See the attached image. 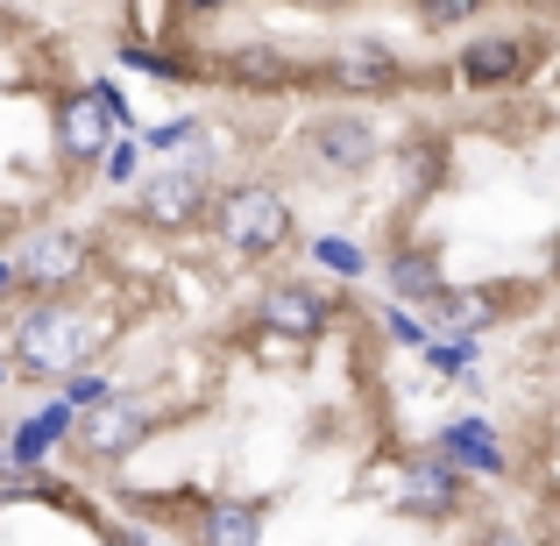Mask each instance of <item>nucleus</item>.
<instances>
[{"label":"nucleus","instance_id":"0eeeda50","mask_svg":"<svg viewBox=\"0 0 560 546\" xmlns=\"http://www.w3.org/2000/svg\"><path fill=\"white\" fill-rule=\"evenodd\" d=\"M136 213L150 220V228H191V220L206 213V178H191V171H156V178L136 191Z\"/></svg>","mask_w":560,"mask_h":546},{"label":"nucleus","instance_id":"20e7f679","mask_svg":"<svg viewBox=\"0 0 560 546\" xmlns=\"http://www.w3.org/2000/svg\"><path fill=\"white\" fill-rule=\"evenodd\" d=\"M142 440H150V411H142L136 397H121V391H114L107 405L79 411V448L93 454V462H128Z\"/></svg>","mask_w":560,"mask_h":546},{"label":"nucleus","instance_id":"f03ea898","mask_svg":"<svg viewBox=\"0 0 560 546\" xmlns=\"http://www.w3.org/2000/svg\"><path fill=\"white\" fill-rule=\"evenodd\" d=\"M213 228L220 242L234 248V256H270V248H284L291 234V206L277 185H234L213 199Z\"/></svg>","mask_w":560,"mask_h":546},{"label":"nucleus","instance_id":"dca6fc26","mask_svg":"<svg viewBox=\"0 0 560 546\" xmlns=\"http://www.w3.org/2000/svg\"><path fill=\"white\" fill-rule=\"evenodd\" d=\"M107 397H114V383H107V376H93V369L65 383V405H71V411H93V405H107Z\"/></svg>","mask_w":560,"mask_h":546},{"label":"nucleus","instance_id":"a211bd4d","mask_svg":"<svg viewBox=\"0 0 560 546\" xmlns=\"http://www.w3.org/2000/svg\"><path fill=\"white\" fill-rule=\"evenodd\" d=\"M319 263H327V270H341V277H362V248L341 242V234H327V242H319Z\"/></svg>","mask_w":560,"mask_h":546},{"label":"nucleus","instance_id":"423d86ee","mask_svg":"<svg viewBox=\"0 0 560 546\" xmlns=\"http://www.w3.org/2000/svg\"><path fill=\"white\" fill-rule=\"evenodd\" d=\"M454 504H462V468L454 462L411 454V462L397 468V511H411V519H447Z\"/></svg>","mask_w":560,"mask_h":546},{"label":"nucleus","instance_id":"f3484780","mask_svg":"<svg viewBox=\"0 0 560 546\" xmlns=\"http://www.w3.org/2000/svg\"><path fill=\"white\" fill-rule=\"evenodd\" d=\"M234 71H242V79H291V65H284L277 50H262V43H256V50H242V57H234Z\"/></svg>","mask_w":560,"mask_h":546},{"label":"nucleus","instance_id":"b1692460","mask_svg":"<svg viewBox=\"0 0 560 546\" xmlns=\"http://www.w3.org/2000/svg\"><path fill=\"white\" fill-rule=\"evenodd\" d=\"M8 284H22V277H14V256H0V291Z\"/></svg>","mask_w":560,"mask_h":546},{"label":"nucleus","instance_id":"1a4fd4ad","mask_svg":"<svg viewBox=\"0 0 560 546\" xmlns=\"http://www.w3.org/2000/svg\"><path fill=\"white\" fill-rule=\"evenodd\" d=\"M425 313H433V327H440V334H462V341H476V334H490V327H497L504 299H497V291H440Z\"/></svg>","mask_w":560,"mask_h":546},{"label":"nucleus","instance_id":"5701e85b","mask_svg":"<svg viewBox=\"0 0 560 546\" xmlns=\"http://www.w3.org/2000/svg\"><path fill=\"white\" fill-rule=\"evenodd\" d=\"M476 546H533V539L511 533V525H490V533H476Z\"/></svg>","mask_w":560,"mask_h":546},{"label":"nucleus","instance_id":"7ed1b4c3","mask_svg":"<svg viewBox=\"0 0 560 546\" xmlns=\"http://www.w3.org/2000/svg\"><path fill=\"white\" fill-rule=\"evenodd\" d=\"M14 277L36 284L43 299H57L65 284H79V277H85V242L71 228H28L22 248H14Z\"/></svg>","mask_w":560,"mask_h":546},{"label":"nucleus","instance_id":"412c9836","mask_svg":"<svg viewBox=\"0 0 560 546\" xmlns=\"http://www.w3.org/2000/svg\"><path fill=\"white\" fill-rule=\"evenodd\" d=\"M383 327H390V334H397V341H405V348H419V341H425V334H419V320H405V313H397V305H390V313H383Z\"/></svg>","mask_w":560,"mask_h":546},{"label":"nucleus","instance_id":"2eb2a0df","mask_svg":"<svg viewBox=\"0 0 560 546\" xmlns=\"http://www.w3.org/2000/svg\"><path fill=\"white\" fill-rule=\"evenodd\" d=\"M341 85H390L397 79V65H390V50H376V43H362L355 57H341V71H334Z\"/></svg>","mask_w":560,"mask_h":546},{"label":"nucleus","instance_id":"aec40b11","mask_svg":"<svg viewBox=\"0 0 560 546\" xmlns=\"http://www.w3.org/2000/svg\"><path fill=\"white\" fill-rule=\"evenodd\" d=\"M425 22H433V28H447V22H468V0H433V8H425Z\"/></svg>","mask_w":560,"mask_h":546},{"label":"nucleus","instance_id":"4468645a","mask_svg":"<svg viewBox=\"0 0 560 546\" xmlns=\"http://www.w3.org/2000/svg\"><path fill=\"white\" fill-rule=\"evenodd\" d=\"M462 79H468V85H504V79H518V43H504V36H482V43H468V57H462Z\"/></svg>","mask_w":560,"mask_h":546},{"label":"nucleus","instance_id":"39448f33","mask_svg":"<svg viewBox=\"0 0 560 546\" xmlns=\"http://www.w3.org/2000/svg\"><path fill=\"white\" fill-rule=\"evenodd\" d=\"M114 121H121V114H114L107 100L85 85V93L57 100V150H65L71 164H107V150H114Z\"/></svg>","mask_w":560,"mask_h":546},{"label":"nucleus","instance_id":"9b49d317","mask_svg":"<svg viewBox=\"0 0 560 546\" xmlns=\"http://www.w3.org/2000/svg\"><path fill=\"white\" fill-rule=\"evenodd\" d=\"M199 546H262V504L242 497H220L199 511Z\"/></svg>","mask_w":560,"mask_h":546},{"label":"nucleus","instance_id":"f257e3e1","mask_svg":"<svg viewBox=\"0 0 560 546\" xmlns=\"http://www.w3.org/2000/svg\"><path fill=\"white\" fill-rule=\"evenodd\" d=\"M107 348V320L79 313V305L65 299H43L22 313V327H14V362L28 369V376H85V362Z\"/></svg>","mask_w":560,"mask_h":546},{"label":"nucleus","instance_id":"f8f14e48","mask_svg":"<svg viewBox=\"0 0 560 546\" xmlns=\"http://www.w3.org/2000/svg\"><path fill=\"white\" fill-rule=\"evenodd\" d=\"M447 462L454 468H476V476H504V448H497V433L482 419H462V426H447Z\"/></svg>","mask_w":560,"mask_h":546},{"label":"nucleus","instance_id":"4be33fe9","mask_svg":"<svg viewBox=\"0 0 560 546\" xmlns=\"http://www.w3.org/2000/svg\"><path fill=\"white\" fill-rule=\"evenodd\" d=\"M22 490H36V476L28 468H0V497H22Z\"/></svg>","mask_w":560,"mask_h":546},{"label":"nucleus","instance_id":"6e6552de","mask_svg":"<svg viewBox=\"0 0 560 546\" xmlns=\"http://www.w3.org/2000/svg\"><path fill=\"white\" fill-rule=\"evenodd\" d=\"M262 327L291 334V341H319V334H327V305H319L313 291H299V284H277L270 299H262Z\"/></svg>","mask_w":560,"mask_h":546},{"label":"nucleus","instance_id":"9d476101","mask_svg":"<svg viewBox=\"0 0 560 546\" xmlns=\"http://www.w3.org/2000/svg\"><path fill=\"white\" fill-rule=\"evenodd\" d=\"M313 150H319V164L362 171L376 156V136H370V121H355V114H327V121L313 128Z\"/></svg>","mask_w":560,"mask_h":546},{"label":"nucleus","instance_id":"6ab92c4d","mask_svg":"<svg viewBox=\"0 0 560 546\" xmlns=\"http://www.w3.org/2000/svg\"><path fill=\"white\" fill-rule=\"evenodd\" d=\"M100 171H107V185H128V178H136V142H114Z\"/></svg>","mask_w":560,"mask_h":546},{"label":"nucleus","instance_id":"ddd939ff","mask_svg":"<svg viewBox=\"0 0 560 546\" xmlns=\"http://www.w3.org/2000/svg\"><path fill=\"white\" fill-rule=\"evenodd\" d=\"M390 291H397V299L433 305L440 291H447V277H440V256H433V248H397V256H390Z\"/></svg>","mask_w":560,"mask_h":546}]
</instances>
